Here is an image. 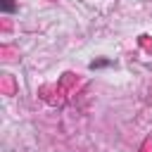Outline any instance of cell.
<instances>
[{
    "label": "cell",
    "mask_w": 152,
    "mask_h": 152,
    "mask_svg": "<svg viewBox=\"0 0 152 152\" xmlns=\"http://www.w3.org/2000/svg\"><path fill=\"white\" fill-rule=\"evenodd\" d=\"M0 5H2L5 12H14V2L12 0H0Z\"/></svg>",
    "instance_id": "cell-1"
}]
</instances>
